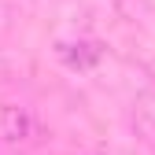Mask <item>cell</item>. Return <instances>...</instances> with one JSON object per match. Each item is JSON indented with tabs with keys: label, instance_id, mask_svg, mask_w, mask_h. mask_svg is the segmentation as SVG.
<instances>
[{
	"label": "cell",
	"instance_id": "1",
	"mask_svg": "<svg viewBox=\"0 0 155 155\" xmlns=\"http://www.w3.org/2000/svg\"><path fill=\"white\" fill-rule=\"evenodd\" d=\"M0 140L8 148H26L41 140V118L22 104H0Z\"/></svg>",
	"mask_w": 155,
	"mask_h": 155
},
{
	"label": "cell",
	"instance_id": "2",
	"mask_svg": "<svg viewBox=\"0 0 155 155\" xmlns=\"http://www.w3.org/2000/svg\"><path fill=\"white\" fill-rule=\"evenodd\" d=\"M59 59L70 70H89L104 59V45L100 41H63L59 45Z\"/></svg>",
	"mask_w": 155,
	"mask_h": 155
},
{
	"label": "cell",
	"instance_id": "3",
	"mask_svg": "<svg viewBox=\"0 0 155 155\" xmlns=\"http://www.w3.org/2000/svg\"><path fill=\"white\" fill-rule=\"evenodd\" d=\"M133 126H137V133H140L148 144H155V107L140 104L137 111H133Z\"/></svg>",
	"mask_w": 155,
	"mask_h": 155
}]
</instances>
